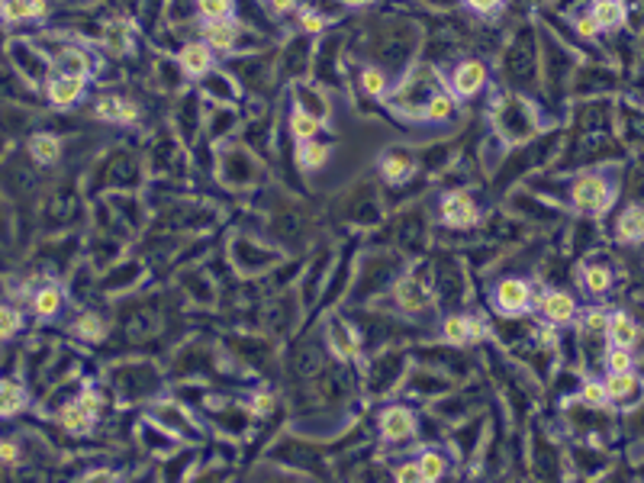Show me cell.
I'll return each mask as SVG.
<instances>
[{"label": "cell", "instance_id": "20", "mask_svg": "<svg viewBox=\"0 0 644 483\" xmlns=\"http://www.w3.org/2000/svg\"><path fill=\"white\" fill-rule=\"evenodd\" d=\"M612 281H616V274H612L609 264L587 261L580 268V284H583V291H587L590 297H602V293H609L612 291Z\"/></svg>", "mask_w": 644, "mask_h": 483}, {"label": "cell", "instance_id": "34", "mask_svg": "<svg viewBox=\"0 0 644 483\" xmlns=\"http://www.w3.org/2000/svg\"><path fill=\"white\" fill-rule=\"evenodd\" d=\"M322 123L312 120L310 113H303V110L293 107L291 110V135L297 139V143H306V139H319V133H322Z\"/></svg>", "mask_w": 644, "mask_h": 483}, {"label": "cell", "instance_id": "37", "mask_svg": "<svg viewBox=\"0 0 644 483\" xmlns=\"http://www.w3.org/2000/svg\"><path fill=\"white\" fill-rule=\"evenodd\" d=\"M23 329V316L14 306H0V339H14Z\"/></svg>", "mask_w": 644, "mask_h": 483}, {"label": "cell", "instance_id": "16", "mask_svg": "<svg viewBox=\"0 0 644 483\" xmlns=\"http://www.w3.org/2000/svg\"><path fill=\"white\" fill-rule=\"evenodd\" d=\"M377 168H381V178L387 184H406L412 178V171H416V155L406 149H390L381 155Z\"/></svg>", "mask_w": 644, "mask_h": 483}, {"label": "cell", "instance_id": "12", "mask_svg": "<svg viewBox=\"0 0 644 483\" xmlns=\"http://www.w3.org/2000/svg\"><path fill=\"white\" fill-rule=\"evenodd\" d=\"M87 91V78H74V74H52L45 81V97H49L52 107L64 110V107H74Z\"/></svg>", "mask_w": 644, "mask_h": 483}, {"label": "cell", "instance_id": "44", "mask_svg": "<svg viewBox=\"0 0 644 483\" xmlns=\"http://www.w3.org/2000/svg\"><path fill=\"white\" fill-rule=\"evenodd\" d=\"M20 461V448H16V441H0V464H16Z\"/></svg>", "mask_w": 644, "mask_h": 483}, {"label": "cell", "instance_id": "43", "mask_svg": "<svg viewBox=\"0 0 644 483\" xmlns=\"http://www.w3.org/2000/svg\"><path fill=\"white\" fill-rule=\"evenodd\" d=\"M252 412H255V416H268V412H274V397H271L268 390L255 393V397H252Z\"/></svg>", "mask_w": 644, "mask_h": 483}, {"label": "cell", "instance_id": "14", "mask_svg": "<svg viewBox=\"0 0 644 483\" xmlns=\"http://www.w3.org/2000/svg\"><path fill=\"white\" fill-rule=\"evenodd\" d=\"M293 107L310 113L312 120H319L322 126H329V113H332V107H329V97L319 91L316 84L297 81V84H293Z\"/></svg>", "mask_w": 644, "mask_h": 483}, {"label": "cell", "instance_id": "11", "mask_svg": "<svg viewBox=\"0 0 644 483\" xmlns=\"http://www.w3.org/2000/svg\"><path fill=\"white\" fill-rule=\"evenodd\" d=\"M177 68L187 74V78H203L206 72H213L216 68V52L210 49V45L203 43V39H197V43H187L181 45V52H177Z\"/></svg>", "mask_w": 644, "mask_h": 483}, {"label": "cell", "instance_id": "45", "mask_svg": "<svg viewBox=\"0 0 644 483\" xmlns=\"http://www.w3.org/2000/svg\"><path fill=\"white\" fill-rule=\"evenodd\" d=\"M574 26H577V33H580V36H587V39H596V36H599V29H596V23L590 20V14H583L580 20L574 23Z\"/></svg>", "mask_w": 644, "mask_h": 483}, {"label": "cell", "instance_id": "28", "mask_svg": "<svg viewBox=\"0 0 644 483\" xmlns=\"http://www.w3.org/2000/svg\"><path fill=\"white\" fill-rule=\"evenodd\" d=\"M26 409V390L16 380H0V419H10Z\"/></svg>", "mask_w": 644, "mask_h": 483}, {"label": "cell", "instance_id": "41", "mask_svg": "<svg viewBox=\"0 0 644 483\" xmlns=\"http://www.w3.org/2000/svg\"><path fill=\"white\" fill-rule=\"evenodd\" d=\"M606 310H587L583 316V332H593V335H602L606 332Z\"/></svg>", "mask_w": 644, "mask_h": 483}, {"label": "cell", "instance_id": "31", "mask_svg": "<svg viewBox=\"0 0 644 483\" xmlns=\"http://www.w3.org/2000/svg\"><path fill=\"white\" fill-rule=\"evenodd\" d=\"M29 155L39 164H55L58 155H62V143H58L52 133H35L33 139H29Z\"/></svg>", "mask_w": 644, "mask_h": 483}, {"label": "cell", "instance_id": "18", "mask_svg": "<svg viewBox=\"0 0 644 483\" xmlns=\"http://www.w3.org/2000/svg\"><path fill=\"white\" fill-rule=\"evenodd\" d=\"M52 58V72L55 74H74V78H91V58H87L84 49L78 45H68V49H58Z\"/></svg>", "mask_w": 644, "mask_h": 483}, {"label": "cell", "instance_id": "39", "mask_svg": "<svg viewBox=\"0 0 644 483\" xmlns=\"http://www.w3.org/2000/svg\"><path fill=\"white\" fill-rule=\"evenodd\" d=\"M580 399L587 406H593V409H599V406H609V397H606V387H602V380H587V384L580 387Z\"/></svg>", "mask_w": 644, "mask_h": 483}, {"label": "cell", "instance_id": "38", "mask_svg": "<svg viewBox=\"0 0 644 483\" xmlns=\"http://www.w3.org/2000/svg\"><path fill=\"white\" fill-rule=\"evenodd\" d=\"M631 368H635V355H631V349L609 345V351H606V370H631Z\"/></svg>", "mask_w": 644, "mask_h": 483}, {"label": "cell", "instance_id": "22", "mask_svg": "<svg viewBox=\"0 0 644 483\" xmlns=\"http://www.w3.org/2000/svg\"><path fill=\"white\" fill-rule=\"evenodd\" d=\"M200 91H203L206 100H216V104H233L235 100V81L229 78V74L223 72H206L203 78H200Z\"/></svg>", "mask_w": 644, "mask_h": 483}, {"label": "cell", "instance_id": "10", "mask_svg": "<svg viewBox=\"0 0 644 483\" xmlns=\"http://www.w3.org/2000/svg\"><path fill=\"white\" fill-rule=\"evenodd\" d=\"M602 387H606V397H609V403L616 406H635L638 397H641V377H638V370H609L606 374V380H602Z\"/></svg>", "mask_w": 644, "mask_h": 483}, {"label": "cell", "instance_id": "7", "mask_svg": "<svg viewBox=\"0 0 644 483\" xmlns=\"http://www.w3.org/2000/svg\"><path fill=\"white\" fill-rule=\"evenodd\" d=\"M531 303H535V310H539V316L548 322V326H570V322L577 320V300H574V293L558 291V287L545 291L539 300H531Z\"/></svg>", "mask_w": 644, "mask_h": 483}, {"label": "cell", "instance_id": "3", "mask_svg": "<svg viewBox=\"0 0 644 483\" xmlns=\"http://www.w3.org/2000/svg\"><path fill=\"white\" fill-rule=\"evenodd\" d=\"M487 78L490 72L481 58H461L451 68V74H448V94L454 100H474L487 87Z\"/></svg>", "mask_w": 644, "mask_h": 483}, {"label": "cell", "instance_id": "19", "mask_svg": "<svg viewBox=\"0 0 644 483\" xmlns=\"http://www.w3.org/2000/svg\"><path fill=\"white\" fill-rule=\"evenodd\" d=\"M641 239H644V210L638 203H629L616 220V242L638 245Z\"/></svg>", "mask_w": 644, "mask_h": 483}, {"label": "cell", "instance_id": "27", "mask_svg": "<svg viewBox=\"0 0 644 483\" xmlns=\"http://www.w3.org/2000/svg\"><path fill=\"white\" fill-rule=\"evenodd\" d=\"M62 306H64V293H62V287L45 284V287H39V291H35V297H33V310H35V316H43V320H52V316L62 313Z\"/></svg>", "mask_w": 644, "mask_h": 483}, {"label": "cell", "instance_id": "33", "mask_svg": "<svg viewBox=\"0 0 644 483\" xmlns=\"http://www.w3.org/2000/svg\"><path fill=\"white\" fill-rule=\"evenodd\" d=\"M104 45L110 52H116V55H123V52L133 45V26H129L126 20H114L104 26Z\"/></svg>", "mask_w": 644, "mask_h": 483}, {"label": "cell", "instance_id": "42", "mask_svg": "<svg viewBox=\"0 0 644 483\" xmlns=\"http://www.w3.org/2000/svg\"><path fill=\"white\" fill-rule=\"evenodd\" d=\"M503 4H506V0H464V7L474 10V14H481V16L496 14V10L503 7Z\"/></svg>", "mask_w": 644, "mask_h": 483}, {"label": "cell", "instance_id": "24", "mask_svg": "<svg viewBox=\"0 0 644 483\" xmlns=\"http://www.w3.org/2000/svg\"><path fill=\"white\" fill-rule=\"evenodd\" d=\"M397 300L410 310V313H422L425 306L432 303V291L416 278H406L397 284Z\"/></svg>", "mask_w": 644, "mask_h": 483}, {"label": "cell", "instance_id": "2", "mask_svg": "<svg viewBox=\"0 0 644 483\" xmlns=\"http://www.w3.org/2000/svg\"><path fill=\"white\" fill-rule=\"evenodd\" d=\"M496 133L503 135L506 143H525L531 135L539 133V116L531 110V104L519 97H510L503 100L500 107H496Z\"/></svg>", "mask_w": 644, "mask_h": 483}, {"label": "cell", "instance_id": "48", "mask_svg": "<svg viewBox=\"0 0 644 483\" xmlns=\"http://www.w3.org/2000/svg\"><path fill=\"white\" fill-rule=\"evenodd\" d=\"M268 7L274 14H291V10H297V0H268Z\"/></svg>", "mask_w": 644, "mask_h": 483}, {"label": "cell", "instance_id": "4", "mask_svg": "<svg viewBox=\"0 0 644 483\" xmlns=\"http://www.w3.org/2000/svg\"><path fill=\"white\" fill-rule=\"evenodd\" d=\"M439 220L448 229H471L481 222V206L468 191H448L439 200Z\"/></svg>", "mask_w": 644, "mask_h": 483}, {"label": "cell", "instance_id": "21", "mask_svg": "<svg viewBox=\"0 0 644 483\" xmlns=\"http://www.w3.org/2000/svg\"><path fill=\"white\" fill-rule=\"evenodd\" d=\"M454 116H458V100L439 87V91H432V97L425 100V107H422V113H419V120H425V123H451Z\"/></svg>", "mask_w": 644, "mask_h": 483}, {"label": "cell", "instance_id": "5", "mask_svg": "<svg viewBox=\"0 0 644 483\" xmlns=\"http://www.w3.org/2000/svg\"><path fill=\"white\" fill-rule=\"evenodd\" d=\"M531 300V284L525 278H503L493 284V306L500 316H522L529 313Z\"/></svg>", "mask_w": 644, "mask_h": 483}, {"label": "cell", "instance_id": "40", "mask_svg": "<svg viewBox=\"0 0 644 483\" xmlns=\"http://www.w3.org/2000/svg\"><path fill=\"white\" fill-rule=\"evenodd\" d=\"M300 29L310 33V36H319L326 29V16H319L316 10H300Z\"/></svg>", "mask_w": 644, "mask_h": 483}, {"label": "cell", "instance_id": "17", "mask_svg": "<svg viewBox=\"0 0 644 483\" xmlns=\"http://www.w3.org/2000/svg\"><path fill=\"white\" fill-rule=\"evenodd\" d=\"M590 20L596 23L599 33H616V29H622L625 20H629L625 0H593V4H590Z\"/></svg>", "mask_w": 644, "mask_h": 483}, {"label": "cell", "instance_id": "36", "mask_svg": "<svg viewBox=\"0 0 644 483\" xmlns=\"http://www.w3.org/2000/svg\"><path fill=\"white\" fill-rule=\"evenodd\" d=\"M74 332H78L81 339H87V341H97V339H104L106 326H104V320H100L97 313H81L78 322H74Z\"/></svg>", "mask_w": 644, "mask_h": 483}, {"label": "cell", "instance_id": "35", "mask_svg": "<svg viewBox=\"0 0 644 483\" xmlns=\"http://www.w3.org/2000/svg\"><path fill=\"white\" fill-rule=\"evenodd\" d=\"M193 7H197L200 20H226V16H233L235 0H193Z\"/></svg>", "mask_w": 644, "mask_h": 483}, {"label": "cell", "instance_id": "26", "mask_svg": "<svg viewBox=\"0 0 644 483\" xmlns=\"http://www.w3.org/2000/svg\"><path fill=\"white\" fill-rule=\"evenodd\" d=\"M329 155H332V149H329L326 143H319V139H306V143H297V164L303 171H319L322 164L329 162Z\"/></svg>", "mask_w": 644, "mask_h": 483}, {"label": "cell", "instance_id": "9", "mask_svg": "<svg viewBox=\"0 0 644 483\" xmlns=\"http://www.w3.org/2000/svg\"><path fill=\"white\" fill-rule=\"evenodd\" d=\"M441 335H445L448 345H474V341L487 339V322L481 316L451 313L441 322Z\"/></svg>", "mask_w": 644, "mask_h": 483}, {"label": "cell", "instance_id": "49", "mask_svg": "<svg viewBox=\"0 0 644 483\" xmlns=\"http://www.w3.org/2000/svg\"><path fill=\"white\" fill-rule=\"evenodd\" d=\"M342 7H368L371 0H339Z\"/></svg>", "mask_w": 644, "mask_h": 483}, {"label": "cell", "instance_id": "13", "mask_svg": "<svg viewBox=\"0 0 644 483\" xmlns=\"http://www.w3.org/2000/svg\"><path fill=\"white\" fill-rule=\"evenodd\" d=\"M606 341L609 345H619V349H635L638 339H641V329H638V320L625 310H612L606 316Z\"/></svg>", "mask_w": 644, "mask_h": 483}, {"label": "cell", "instance_id": "46", "mask_svg": "<svg viewBox=\"0 0 644 483\" xmlns=\"http://www.w3.org/2000/svg\"><path fill=\"white\" fill-rule=\"evenodd\" d=\"M78 403L84 406V409H91L94 416H97V409H100V397H97V390H84L78 397Z\"/></svg>", "mask_w": 644, "mask_h": 483}, {"label": "cell", "instance_id": "29", "mask_svg": "<svg viewBox=\"0 0 644 483\" xmlns=\"http://www.w3.org/2000/svg\"><path fill=\"white\" fill-rule=\"evenodd\" d=\"M58 422H62L68 432H74V435H84V432H91L94 429V412L91 409H84V406L74 399V403H68L62 412H58Z\"/></svg>", "mask_w": 644, "mask_h": 483}, {"label": "cell", "instance_id": "1", "mask_svg": "<svg viewBox=\"0 0 644 483\" xmlns=\"http://www.w3.org/2000/svg\"><path fill=\"white\" fill-rule=\"evenodd\" d=\"M616 181L609 178V174H602V171H587V174H577L574 181H570V191H567V197H570V206H574L577 213L583 216H606L609 213V206L616 203Z\"/></svg>", "mask_w": 644, "mask_h": 483}, {"label": "cell", "instance_id": "47", "mask_svg": "<svg viewBox=\"0 0 644 483\" xmlns=\"http://www.w3.org/2000/svg\"><path fill=\"white\" fill-rule=\"evenodd\" d=\"M397 480H403V483H410V480H419V470H416V461H410V464H403V468H397Z\"/></svg>", "mask_w": 644, "mask_h": 483}, {"label": "cell", "instance_id": "23", "mask_svg": "<svg viewBox=\"0 0 644 483\" xmlns=\"http://www.w3.org/2000/svg\"><path fill=\"white\" fill-rule=\"evenodd\" d=\"M329 345H332V351L342 358V361H352V358L362 351V339L354 335V329H348L345 322H339V320L329 326Z\"/></svg>", "mask_w": 644, "mask_h": 483}, {"label": "cell", "instance_id": "6", "mask_svg": "<svg viewBox=\"0 0 644 483\" xmlns=\"http://www.w3.org/2000/svg\"><path fill=\"white\" fill-rule=\"evenodd\" d=\"M377 429H381V439L383 441H410L416 439V429H419V416L410 409V406H383L381 416H377Z\"/></svg>", "mask_w": 644, "mask_h": 483}, {"label": "cell", "instance_id": "25", "mask_svg": "<svg viewBox=\"0 0 644 483\" xmlns=\"http://www.w3.org/2000/svg\"><path fill=\"white\" fill-rule=\"evenodd\" d=\"M4 20L7 23H20V20H43L49 14V4L45 0H4Z\"/></svg>", "mask_w": 644, "mask_h": 483}, {"label": "cell", "instance_id": "32", "mask_svg": "<svg viewBox=\"0 0 644 483\" xmlns=\"http://www.w3.org/2000/svg\"><path fill=\"white\" fill-rule=\"evenodd\" d=\"M416 470H419V480L435 483L448 474V458L441 455V451H435V448L432 451H422V455L416 458Z\"/></svg>", "mask_w": 644, "mask_h": 483}, {"label": "cell", "instance_id": "30", "mask_svg": "<svg viewBox=\"0 0 644 483\" xmlns=\"http://www.w3.org/2000/svg\"><path fill=\"white\" fill-rule=\"evenodd\" d=\"M358 84H362V91L368 94V97L383 100L390 94V87H393V81H390V74L383 72V68H377V64H368V68H362V78H358Z\"/></svg>", "mask_w": 644, "mask_h": 483}, {"label": "cell", "instance_id": "8", "mask_svg": "<svg viewBox=\"0 0 644 483\" xmlns=\"http://www.w3.org/2000/svg\"><path fill=\"white\" fill-rule=\"evenodd\" d=\"M200 33H203V43L210 45L216 55H233V52L242 49V33H245V26L235 23L233 16H226V20H203Z\"/></svg>", "mask_w": 644, "mask_h": 483}, {"label": "cell", "instance_id": "15", "mask_svg": "<svg viewBox=\"0 0 644 483\" xmlns=\"http://www.w3.org/2000/svg\"><path fill=\"white\" fill-rule=\"evenodd\" d=\"M97 116L106 123H116V126H133V123H139V104L129 97H116V94H106V97L97 100Z\"/></svg>", "mask_w": 644, "mask_h": 483}]
</instances>
